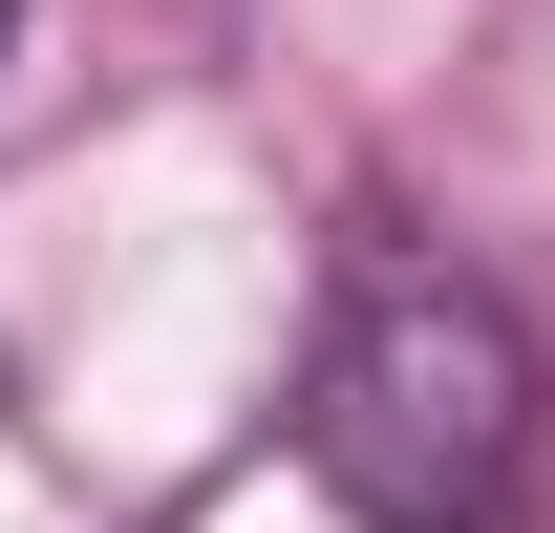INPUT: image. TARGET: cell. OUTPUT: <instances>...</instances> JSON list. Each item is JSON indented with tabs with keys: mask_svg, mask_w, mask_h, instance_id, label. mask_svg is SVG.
Returning <instances> with one entry per match:
<instances>
[{
	"mask_svg": "<svg viewBox=\"0 0 555 533\" xmlns=\"http://www.w3.org/2000/svg\"><path fill=\"white\" fill-rule=\"evenodd\" d=\"M299 491L343 533H513L555 491V363L470 257L363 235L299 363Z\"/></svg>",
	"mask_w": 555,
	"mask_h": 533,
	"instance_id": "cell-1",
	"label": "cell"
},
{
	"mask_svg": "<svg viewBox=\"0 0 555 533\" xmlns=\"http://www.w3.org/2000/svg\"><path fill=\"white\" fill-rule=\"evenodd\" d=\"M0 43H22V0H0Z\"/></svg>",
	"mask_w": 555,
	"mask_h": 533,
	"instance_id": "cell-2",
	"label": "cell"
}]
</instances>
